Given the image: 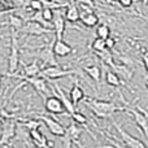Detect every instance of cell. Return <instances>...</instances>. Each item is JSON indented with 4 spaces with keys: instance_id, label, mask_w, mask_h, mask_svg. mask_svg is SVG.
Segmentation results:
<instances>
[{
    "instance_id": "1",
    "label": "cell",
    "mask_w": 148,
    "mask_h": 148,
    "mask_svg": "<svg viewBox=\"0 0 148 148\" xmlns=\"http://www.w3.org/2000/svg\"><path fill=\"white\" fill-rule=\"evenodd\" d=\"M84 104L91 109V112L97 118H112L113 113L116 112H126V108L122 105L116 104L114 101H105V100H97L94 97H87Z\"/></svg>"
},
{
    "instance_id": "2",
    "label": "cell",
    "mask_w": 148,
    "mask_h": 148,
    "mask_svg": "<svg viewBox=\"0 0 148 148\" xmlns=\"http://www.w3.org/2000/svg\"><path fill=\"white\" fill-rule=\"evenodd\" d=\"M18 65H20V51H18L17 34L14 29L10 27V52L8 57V74L17 73Z\"/></svg>"
},
{
    "instance_id": "3",
    "label": "cell",
    "mask_w": 148,
    "mask_h": 148,
    "mask_svg": "<svg viewBox=\"0 0 148 148\" xmlns=\"http://www.w3.org/2000/svg\"><path fill=\"white\" fill-rule=\"evenodd\" d=\"M75 70H66L64 68H61L60 65H52V66H46L40 70L39 75L43 77L47 81H56L59 78H62V77L66 75H72V74H75Z\"/></svg>"
},
{
    "instance_id": "4",
    "label": "cell",
    "mask_w": 148,
    "mask_h": 148,
    "mask_svg": "<svg viewBox=\"0 0 148 148\" xmlns=\"http://www.w3.org/2000/svg\"><path fill=\"white\" fill-rule=\"evenodd\" d=\"M16 131H17V122L13 118H5L1 126V133H0V144L8 146L12 139L16 138Z\"/></svg>"
},
{
    "instance_id": "5",
    "label": "cell",
    "mask_w": 148,
    "mask_h": 148,
    "mask_svg": "<svg viewBox=\"0 0 148 148\" xmlns=\"http://www.w3.org/2000/svg\"><path fill=\"white\" fill-rule=\"evenodd\" d=\"M9 77H17V78L23 79L25 83H29L33 86V88L36 90V92L42 95V96L46 99V95L48 94V84H47L46 79L40 75H36V77H25V75H17V74H8Z\"/></svg>"
},
{
    "instance_id": "6",
    "label": "cell",
    "mask_w": 148,
    "mask_h": 148,
    "mask_svg": "<svg viewBox=\"0 0 148 148\" xmlns=\"http://www.w3.org/2000/svg\"><path fill=\"white\" fill-rule=\"evenodd\" d=\"M110 120H112V123L116 127V130H117L118 134H120L121 140L123 142V144H125L127 148H147V146L140 140V139H138V138H135V136L130 135L129 133H126V131L123 130V129L114 120H113V117L110 118Z\"/></svg>"
},
{
    "instance_id": "7",
    "label": "cell",
    "mask_w": 148,
    "mask_h": 148,
    "mask_svg": "<svg viewBox=\"0 0 148 148\" xmlns=\"http://www.w3.org/2000/svg\"><path fill=\"white\" fill-rule=\"evenodd\" d=\"M52 92H53V96L46 97V101H44V109L47 112H49L51 114H62L65 112V107L62 104L61 99L59 97V95L56 94V90L55 87L52 88Z\"/></svg>"
},
{
    "instance_id": "8",
    "label": "cell",
    "mask_w": 148,
    "mask_h": 148,
    "mask_svg": "<svg viewBox=\"0 0 148 148\" xmlns=\"http://www.w3.org/2000/svg\"><path fill=\"white\" fill-rule=\"evenodd\" d=\"M126 112L131 113V116H133L139 131H142V133L144 134V136L148 139V121H147V116H146V113H144L143 108L136 107V109L130 108V109H126Z\"/></svg>"
},
{
    "instance_id": "9",
    "label": "cell",
    "mask_w": 148,
    "mask_h": 148,
    "mask_svg": "<svg viewBox=\"0 0 148 148\" xmlns=\"http://www.w3.org/2000/svg\"><path fill=\"white\" fill-rule=\"evenodd\" d=\"M21 33L27 34V35H34V36H40L44 34H52L53 30L48 27H44L43 25L38 22H33V21H26L23 26L20 29Z\"/></svg>"
},
{
    "instance_id": "10",
    "label": "cell",
    "mask_w": 148,
    "mask_h": 148,
    "mask_svg": "<svg viewBox=\"0 0 148 148\" xmlns=\"http://www.w3.org/2000/svg\"><path fill=\"white\" fill-rule=\"evenodd\" d=\"M56 39V38H55ZM55 39H52V42L46 46L40 52L38 53L39 60L42 61V69L46 66H52V65H59V62L56 61L55 59V52H53V43H55Z\"/></svg>"
},
{
    "instance_id": "11",
    "label": "cell",
    "mask_w": 148,
    "mask_h": 148,
    "mask_svg": "<svg viewBox=\"0 0 148 148\" xmlns=\"http://www.w3.org/2000/svg\"><path fill=\"white\" fill-rule=\"evenodd\" d=\"M36 118L42 120L44 123H46V126L48 127L49 133H51L52 135H55V136H61V138L64 136V134H65V127H64V126H62L61 123H60L55 117H51V116H46V114H40V116H38Z\"/></svg>"
},
{
    "instance_id": "12",
    "label": "cell",
    "mask_w": 148,
    "mask_h": 148,
    "mask_svg": "<svg viewBox=\"0 0 148 148\" xmlns=\"http://www.w3.org/2000/svg\"><path fill=\"white\" fill-rule=\"evenodd\" d=\"M82 131H83V129L79 127L78 123H75L73 121V122L65 129V134H64V136H62V138H64L65 148H70L72 143L78 140L81 134H82Z\"/></svg>"
},
{
    "instance_id": "13",
    "label": "cell",
    "mask_w": 148,
    "mask_h": 148,
    "mask_svg": "<svg viewBox=\"0 0 148 148\" xmlns=\"http://www.w3.org/2000/svg\"><path fill=\"white\" fill-rule=\"evenodd\" d=\"M52 27H53V33H55V38L56 39H62L66 29V23H65V18L61 13L53 14V20H52Z\"/></svg>"
},
{
    "instance_id": "14",
    "label": "cell",
    "mask_w": 148,
    "mask_h": 148,
    "mask_svg": "<svg viewBox=\"0 0 148 148\" xmlns=\"http://www.w3.org/2000/svg\"><path fill=\"white\" fill-rule=\"evenodd\" d=\"M53 52H55V56L65 57V56H68V55H70L72 52H74V49L70 44H68L64 40V39H55Z\"/></svg>"
},
{
    "instance_id": "15",
    "label": "cell",
    "mask_w": 148,
    "mask_h": 148,
    "mask_svg": "<svg viewBox=\"0 0 148 148\" xmlns=\"http://www.w3.org/2000/svg\"><path fill=\"white\" fill-rule=\"evenodd\" d=\"M51 82H52V84H53L55 90H56V94L59 95V97L61 99L62 104H64L65 110H66V112L69 113V114H72L74 110H75V105H74L73 103H72L70 97H68V95L64 92V90H62V87H61V86H59V84H57L55 81H51Z\"/></svg>"
},
{
    "instance_id": "16",
    "label": "cell",
    "mask_w": 148,
    "mask_h": 148,
    "mask_svg": "<svg viewBox=\"0 0 148 148\" xmlns=\"http://www.w3.org/2000/svg\"><path fill=\"white\" fill-rule=\"evenodd\" d=\"M81 17V12H79L78 7L75 5V1H70L66 7V12H65V18L68 22H77L79 21Z\"/></svg>"
},
{
    "instance_id": "17",
    "label": "cell",
    "mask_w": 148,
    "mask_h": 148,
    "mask_svg": "<svg viewBox=\"0 0 148 148\" xmlns=\"http://www.w3.org/2000/svg\"><path fill=\"white\" fill-rule=\"evenodd\" d=\"M113 69L118 74L120 78H123L126 82L130 81L131 77H133V73H134V70L130 69V66H127V65H125V64H114L113 65Z\"/></svg>"
},
{
    "instance_id": "18",
    "label": "cell",
    "mask_w": 148,
    "mask_h": 148,
    "mask_svg": "<svg viewBox=\"0 0 148 148\" xmlns=\"http://www.w3.org/2000/svg\"><path fill=\"white\" fill-rule=\"evenodd\" d=\"M69 97H70V100H72V103L74 105L78 104L79 101L83 100L84 92H83V88L78 84V82H75L74 86L72 87V90H70V92H69Z\"/></svg>"
},
{
    "instance_id": "19",
    "label": "cell",
    "mask_w": 148,
    "mask_h": 148,
    "mask_svg": "<svg viewBox=\"0 0 148 148\" xmlns=\"http://www.w3.org/2000/svg\"><path fill=\"white\" fill-rule=\"evenodd\" d=\"M79 20H81V22L83 23L84 26H87V27H94V26H96L97 23H99V17H97L94 12H91V13H81Z\"/></svg>"
},
{
    "instance_id": "20",
    "label": "cell",
    "mask_w": 148,
    "mask_h": 148,
    "mask_svg": "<svg viewBox=\"0 0 148 148\" xmlns=\"http://www.w3.org/2000/svg\"><path fill=\"white\" fill-rule=\"evenodd\" d=\"M40 70H42L40 65L38 64L36 60H34L33 62H30L29 65H26V66L23 68V75L25 77H36V75H39Z\"/></svg>"
},
{
    "instance_id": "21",
    "label": "cell",
    "mask_w": 148,
    "mask_h": 148,
    "mask_svg": "<svg viewBox=\"0 0 148 148\" xmlns=\"http://www.w3.org/2000/svg\"><path fill=\"white\" fill-rule=\"evenodd\" d=\"M8 23H9V26L12 29H14L16 31L20 30L21 27L23 26V23H25V20H23L22 17H20V16L14 14V13H9L8 14Z\"/></svg>"
},
{
    "instance_id": "22",
    "label": "cell",
    "mask_w": 148,
    "mask_h": 148,
    "mask_svg": "<svg viewBox=\"0 0 148 148\" xmlns=\"http://www.w3.org/2000/svg\"><path fill=\"white\" fill-rule=\"evenodd\" d=\"M18 123L23 127H26L29 131L30 130H36V129L40 127L42 125V121L39 118H34V120H22V118H17Z\"/></svg>"
},
{
    "instance_id": "23",
    "label": "cell",
    "mask_w": 148,
    "mask_h": 148,
    "mask_svg": "<svg viewBox=\"0 0 148 148\" xmlns=\"http://www.w3.org/2000/svg\"><path fill=\"white\" fill-rule=\"evenodd\" d=\"M84 72L90 75V78H92L96 83H100V78H101V69L97 65H88L84 68Z\"/></svg>"
},
{
    "instance_id": "24",
    "label": "cell",
    "mask_w": 148,
    "mask_h": 148,
    "mask_svg": "<svg viewBox=\"0 0 148 148\" xmlns=\"http://www.w3.org/2000/svg\"><path fill=\"white\" fill-rule=\"evenodd\" d=\"M105 82L112 87H120L122 84V81L118 77V74L116 72H112V70L107 72V74H105Z\"/></svg>"
},
{
    "instance_id": "25",
    "label": "cell",
    "mask_w": 148,
    "mask_h": 148,
    "mask_svg": "<svg viewBox=\"0 0 148 148\" xmlns=\"http://www.w3.org/2000/svg\"><path fill=\"white\" fill-rule=\"evenodd\" d=\"M96 55L100 57V60H101L104 64H107V65H109L110 68H113L114 61H113V56H112V53L109 52V49H108V48H105L104 51L96 52Z\"/></svg>"
},
{
    "instance_id": "26",
    "label": "cell",
    "mask_w": 148,
    "mask_h": 148,
    "mask_svg": "<svg viewBox=\"0 0 148 148\" xmlns=\"http://www.w3.org/2000/svg\"><path fill=\"white\" fill-rule=\"evenodd\" d=\"M96 35L97 38H101V39H107L108 36H110V29L107 23H101V25L97 26L96 29Z\"/></svg>"
},
{
    "instance_id": "27",
    "label": "cell",
    "mask_w": 148,
    "mask_h": 148,
    "mask_svg": "<svg viewBox=\"0 0 148 148\" xmlns=\"http://www.w3.org/2000/svg\"><path fill=\"white\" fill-rule=\"evenodd\" d=\"M70 117H72V120L75 123H78V125H82V126L87 125V117L83 114V113L78 112V110H74L72 114H70Z\"/></svg>"
},
{
    "instance_id": "28",
    "label": "cell",
    "mask_w": 148,
    "mask_h": 148,
    "mask_svg": "<svg viewBox=\"0 0 148 148\" xmlns=\"http://www.w3.org/2000/svg\"><path fill=\"white\" fill-rule=\"evenodd\" d=\"M91 47H92V49H94L95 52L104 51V49H105V39L97 38V36H96V39H94V42H92Z\"/></svg>"
},
{
    "instance_id": "29",
    "label": "cell",
    "mask_w": 148,
    "mask_h": 148,
    "mask_svg": "<svg viewBox=\"0 0 148 148\" xmlns=\"http://www.w3.org/2000/svg\"><path fill=\"white\" fill-rule=\"evenodd\" d=\"M42 16L47 22H52L53 20V9H49V8H43L42 9Z\"/></svg>"
},
{
    "instance_id": "30",
    "label": "cell",
    "mask_w": 148,
    "mask_h": 148,
    "mask_svg": "<svg viewBox=\"0 0 148 148\" xmlns=\"http://www.w3.org/2000/svg\"><path fill=\"white\" fill-rule=\"evenodd\" d=\"M29 8H30L33 12H36V10H42V9H43V5H42L40 0H31L30 4H29Z\"/></svg>"
},
{
    "instance_id": "31",
    "label": "cell",
    "mask_w": 148,
    "mask_h": 148,
    "mask_svg": "<svg viewBox=\"0 0 148 148\" xmlns=\"http://www.w3.org/2000/svg\"><path fill=\"white\" fill-rule=\"evenodd\" d=\"M114 46H116V40L112 36H108V38L105 39V48L112 49V48H114Z\"/></svg>"
},
{
    "instance_id": "32",
    "label": "cell",
    "mask_w": 148,
    "mask_h": 148,
    "mask_svg": "<svg viewBox=\"0 0 148 148\" xmlns=\"http://www.w3.org/2000/svg\"><path fill=\"white\" fill-rule=\"evenodd\" d=\"M118 3H120L123 8H129L133 5V0H118Z\"/></svg>"
},
{
    "instance_id": "33",
    "label": "cell",
    "mask_w": 148,
    "mask_h": 148,
    "mask_svg": "<svg viewBox=\"0 0 148 148\" xmlns=\"http://www.w3.org/2000/svg\"><path fill=\"white\" fill-rule=\"evenodd\" d=\"M110 138H112V136H110ZM112 139H113V138H112ZM110 143H112V146L114 147V148H127V147L125 146V144H120L118 142H116V139H114V140H110Z\"/></svg>"
},
{
    "instance_id": "34",
    "label": "cell",
    "mask_w": 148,
    "mask_h": 148,
    "mask_svg": "<svg viewBox=\"0 0 148 148\" xmlns=\"http://www.w3.org/2000/svg\"><path fill=\"white\" fill-rule=\"evenodd\" d=\"M142 60H143V65H144V68H146V70L148 73V55H143Z\"/></svg>"
},
{
    "instance_id": "35",
    "label": "cell",
    "mask_w": 148,
    "mask_h": 148,
    "mask_svg": "<svg viewBox=\"0 0 148 148\" xmlns=\"http://www.w3.org/2000/svg\"><path fill=\"white\" fill-rule=\"evenodd\" d=\"M26 146H27V148H38V147H35V146H34V144L29 143V142H26Z\"/></svg>"
},
{
    "instance_id": "36",
    "label": "cell",
    "mask_w": 148,
    "mask_h": 148,
    "mask_svg": "<svg viewBox=\"0 0 148 148\" xmlns=\"http://www.w3.org/2000/svg\"><path fill=\"white\" fill-rule=\"evenodd\" d=\"M7 3V0H0V4H5Z\"/></svg>"
},
{
    "instance_id": "37",
    "label": "cell",
    "mask_w": 148,
    "mask_h": 148,
    "mask_svg": "<svg viewBox=\"0 0 148 148\" xmlns=\"http://www.w3.org/2000/svg\"><path fill=\"white\" fill-rule=\"evenodd\" d=\"M144 113H146V116H147V121H148V112H147L146 109H144Z\"/></svg>"
},
{
    "instance_id": "38",
    "label": "cell",
    "mask_w": 148,
    "mask_h": 148,
    "mask_svg": "<svg viewBox=\"0 0 148 148\" xmlns=\"http://www.w3.org/2000/svg\"><path fill=\"white\" fill-rule=\"evenodd\" d=\"M146 87H147V90H148V81L146 82Z\"/></svg>"
},
{
    "instance_id": "39",
    "label": "cell",
    "mask_w": 148,
    "mask_h": 148,
    "mask_svg": "<svg viewBox=\"0 0 148 148\" xmlns=\"http://www.w3.org/2000/svg\"><path fill=\"white\" fill-rule=\"evenodd\" d=\"M0 83H1V73H0Z\"/></svg>"
},
{
    "instance_id": "40",
    "label": "cell",
    "mask_w": 148,
    "mask_h": 148,
    "mask_svg": "<svg viewBox=\"0 0 148 148\" xmlns=\"http://www.w3.org/2000/svg\"><path fill=\"white\" fill-rule=\"evenodd\" d=\"M0 148H3V147H1V144H0Z\"/></svg>"
},
{
    "instance_id": "41",
    "label": "cell",
    "mask_w": 148,
    "mask_h": 148,
    "mask_svg": "<svg viewBox=\"0 0 148 148\" xmlns=\"http://www.w3.org/2000/svg\"><path fill=\"white\" fill-rule=\"evenodd\" d=\"M116 1H118V0H116Z\"/></svg>"
}]
</instances>
